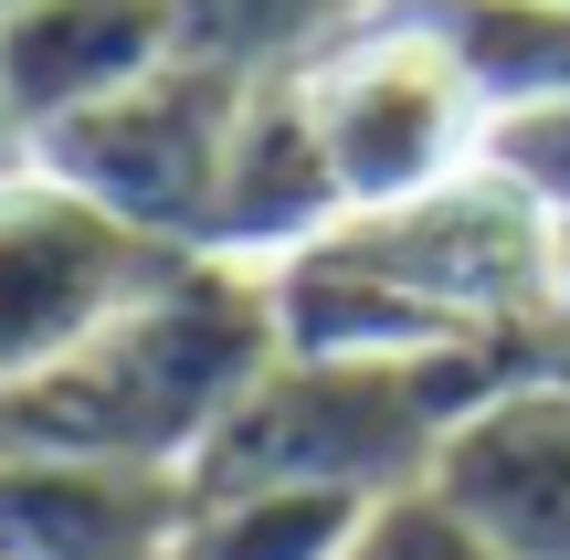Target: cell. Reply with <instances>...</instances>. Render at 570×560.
I'll list each match as a JSON object with an SVG mask.
<instances>
[{"label":"cell","instance_id":"obj_1","mask_svg":"<svg viewBox=\"0 0 570 560\" xmlns=\"http://www.w3.org/2000/svg\"><path fill=\"white\" fill-rule=\"evenodd\" d=\"M265 360H275L265 275L223 265V254H190V265H169L117 328L85 338L63 371L21 381V392L0 402V444L190 477L202 444L223 434V413L254 392Z\"/></svg>","mask_w":570,"mask_h":560},{"label":"cell","instance_id":"obj_2","mask_svg":"<svg viewBox=\"0 0 570 560\" xmlns=\"http://www.w3.org/2000/svg\"><path fill=\"white\" fill-rule=\"evenodd\" d=\"M285 96L338 180V212H402L487 169V138H497V96L475 53L423 0H360L338 32H317L285 63Z\"/></svg>","mask_w":570,"mask_h":560},{"label":"cell","instance_id":"obj_3","mask_svg":"<svg viewBox=\"0 0 570 560\" xmlns=\"http://www.w3.org/2000/svg\"><path fill=\"white\" fill-rule=\"evenodd\" d=\"M244 96H254V75L202 63V53H169L159 75H138L127 96L42 127L32 159L53 169V180H75L85 202H106L117 223H138L148 244L202 254L212 244V202H223L233 127H244Z\"/></svg>","mask_w":570,"mask_h":560},{"label":"cell","instance_id":"obj_4","mask_svg":"<svg viewBox=\"0 0 570 560\" xmlns=\"http://www.w3.org/2000/svg\"><path fill=\"white\" fill-rule=\"evenodd\" d=\"M169 265H190V254L148 244L138 223H117L75 180L21 159L0 180V402L21 381L63 371L96 328H117Z\"/></svg>","mask_w":570,"mask_h":560},{"label":"cell","instance_id":"obj_5","mask_svg":"<svg viewBox=\"0 0 570 560\" xmlns=\"http://www.w3.org/2000/svg\"><path fill=\"white\" fill-rule=\"evenodd\" d=\"M423 487L508 560H570V360L487 381L433 444Z\"/></svg>","mask_w":570,"mask_h":560},{"label":"cell","instance_id":"obj_6","mask_svg":"<svg viewBox=\"0 0 570 560\" xmlns=\"http://www.w3.org/2000/svg\"><path fill=\"white\" fill-rule=\"evenodd\" d=\"M190 477L0 444V560H180Z\"/></svg>","mask_w":570,"mask_h":560},{"label":"cell","instance_id":"obj_7","mask_svg":"<svg viewBox=\"0 0 570 560\" xmlns=\"http://www.w3.org/2000/svg\"><path fill=\"white\" fill-rule=\"evenodd\" d=\"M169 53H180V0H21L0 21V85L32 138L127 96Z\"/></svg>","mask_w":570,"mask_h":560},{"label":"cell","instance_id":"obj_8","mask_svg":"<svg viewBox=\"0 0 570 560\" xmlns=\"http://www.w3.org/2000/svg\"><path fill=\"white\" fill-rule=\"evenodd\" d=\"M381 498L348 487H223L190 498V540L180 560H348Z\"/></svg>","mask_w":570,"mask_h":560},{"label":"cell","instance_id":"obj_9","mask_svg":"<svg viewBox=\"0 0 570 560\" xmlns=\"http://www.w3.org/2000/svg\"><path fill=\"white\" fill-rule=\"evenodd\" d=\"M348 11L360 0H180V53L233 63V75H275L317 32H338Z\"/></svg>","mask_w":570,"mask_h":560},{"label":"cell","instance_id":"obj_10","mask_svg":"<svg viewBox=\"0 0 570 560\" xmlns=\"http://www.w3.org/2000/svg\"><path fill=\"white\" fill-rule=\"evenodd\" d=\"M487 159L508 169V180L529 190L550 223H570V96H529V106H508V117H497V138H487Z\"/></svg>","mask_w":570,"mask_h":560},{"label":"cell","instance_id":"obj_11","mask_svg":"<svg viewBox=\"0 0 570 560\" xmlns=\"http://www.w3.org/2000/svg\"><path fill=\"white\" fill-rule=\"evenodd\" d=\"M348 560H508V550L475 540L433 487H402V498L370 508V529H360V550H348Z\"/></svg>","mask_w":570,"mask_h":560},{"label":"cell","instance_id":"obj_12","mask_svg":"<svg viewBox=\"0 0 570 560\" xmlns=\"http://www.w3.org/2000/svg\"><path fill=\"white\" fill-rule=\"evenodd\" d=\"M32 159V127H21V106H11V85H0V180Z\"/></svg>","mask_w":570,"mask_h":560},{"label":"cell","instance_id":"obj_13","mask_svg":"<svg viewBox=\"0 0 570 560\" xmlns=\"http://www.w3.org/2000/svg\"><path fill=\"white\" fill-rule=\"evenodd\" d=\"M11 11H21V0H0V21H11Z\"/></svg>","mask_w":570,"mask_h":560},{"label":"cell","instance_id":"obj_14","mask_svg":"<svg viewBox=\"0 0 570 560\" xmlns=\"http://www.w3.org/2000/svg\"><path fill=\"white\" fill-rule=\"evenodd\" d=\"M550 11H570V0H550Z\"/></svg>","mask_w":570,"mask_h":560}]
</instances>
